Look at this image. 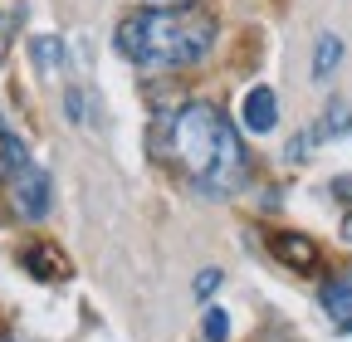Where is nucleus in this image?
I'll return each instance as SVG.
<instances>
[{
  "mask_svg": "<svg viewBox=\"0 0 352 342\" xmlns=\"http://www.w3.org/2000/svg\"><path fill=\"white\" fill-rule=\"evenodd\" d=\"M226 337H230V313L210 308L206 313V342H226Z\"/></svg>",
  "mask_w": 352,
  "mask_h": 342,
  "instance_id": "11",
  "label": "nucleus"
},
{
  "mask_svg": "<svg viewBox=\"0 0 352 342\" xmlns=\"http://www.w3.org/2000/svg\"><path fill=\"white\" fill-rule=\"evenodd\" d=\"M118 54L142 64V69H191L210 54L215 45V15L206 5H186V0H171V5H147L132 10L118 25Z\"/></svg>",
  "mask_w": 352,
  "mask_h": 342,
  "instance_id": "2",
  "label": "nucleus"
},
{
  "mask_svg": "<svg viewBox=\"0 0 352 342\" xmlns=\"http://www.w3.org/2000/svg\"><path fill=\"white\" fill-rule=\"evenodd\" d=\"M157 157L171 161L206 196H235L250 181V152L215 103H186L157 122Z\"/></svg>",
  "mask_w": 352,
  "mask_h": 342,
  "instance_id": "1",
  "label": "nucleus"
},
{
  "mask_svg": "<svg viewBox=\"0 0 352 342\" xmlns=\"http://www.w3.org/2000/svg\"><path fill=\"white\" fill-rule=\"evenodd\" d=\"M333 196H338V201H347V205H352V176H338V181H333Z\"/></svg>",
  "mask_w": 352,
  "mask_h": 342,
  "instance_id": "14",
  "label": "nucleus"
},
{
  "mask_svg": "<svg viewBox=\"0 0 352 342\" xmlns=\"http://www.w3.org/2000/svg\"><path fill=\"white\" fill-rule=\"evenodd\" d=\"M10 201H15V216L44 220V216H50V171H39L34 161L10 171Z\"/></svg>",
  "mask_w": 352,
  "mask_h": 342,
  "instance_id": "3",
  "label": "nucleus"
},
{
  "mask_svg": "<svg viewBox=\"0 0 352 342\" xmlns=\"http://www.w3.org/2000/svg\"><path fill=\"white\" fill-rule=\"evenodd\" d=\"M323 313H328L338 328H352V279L323 284Z\"/></svg>",
  "mask_w": 352,
  "mask_h": 342,
  "instance_id": "7",
  "label": "nucleus"
},
{
  "mask_svg": "<svg viewBox=\"0 0 352 342\" xmlns=\"http://www.w3.org/2000/svg\"><path fill=\"white\" fill-rule=\"evenodd\" d=\"M274 122H279V93L270 83H254L245 93V127L250 133H274Z\"/></svg>",
  "mask_w": 352,
  "mask_h": 342,
  "instance_id": "5",
  "label": "nucleus"
},
{
  "mask_svg": "<svg viewBox=\"0 0 352 342\" xmlns=\"http://www.w3.org/2000/svg\"><path fill=\"white\" fill-rule=\"evenodd\" d=\"M215 288H220V269H201V274H196V288H191V293H196V298H210Z\"/></svg>",
  "mask_w": 352,
  "mask_h": 342,
  "instance_id": "12",
  "label": "nucleus"
},
{
  "mask_svg": "<svg viewBox=\"0 0 352 342\" xmlns=\"http://www.w3.org/2000/svg\"><path fill=\"white\" fill-rule=\"evenodd\" d=\"M342 240H347V244H352V216H347V220H342Z\"/></svg>",
  "mask_w": 352,
  "mask_h": 342,
  "instance_id": "15",
  "label": "nucleus"
},
{
  "mask_svg": "<svg viewBox=\"0 0 352 342\" xmlns=\"http://www.w3.org/2000/svg\"><path fill=\"white\" fill-rule=\"evenodd\" d=\"M314 133H318V142H333V137H347V133H352V108H347L342 98H333V103L323 108V117L314 122Z\"/></svg>",
  "mask_w": 352,
  "mask_h": 342,
  "instance_id": "8",
  "label": "nucleus"
},
{
  "mask_svg": "<svg viewBox=\"0 0 352 342\" xmlns=\"http://www.w3.org/2000/svg\"><path fill=\"white\" fill-rule=\"evenodd\" d=\"M64 108H69V117L78 122V117H83V93H78V89H69V98H64Z\"/></svg>",
  "mask_w": 352,
  "mask_h": 342,
  "instance_id": "13",
  "label": "nucleus"
},
{
  "mask_svg": "<svg viewBox=\"0 0 352 342\" xmlns=\"http://www.w3.org/2000/svg\"><path fill=\"white\" fill-rule=\"evenodd\" d=\"M20 264H25L34 279H44V284H54V279H64V274H69V260H64L54 244H25Z\"/></svg>",
  "mask_w": 352,
  "mask_h": 342,
  "instance_id": "6",
  "label": "nucleus"
},
{
  "mask_svg": "<svg viewBox=\"0 0 352 342\" xmlns=\"http://www.w3.org/2000/svg\"><path fill=\"white\" fill-rule=\"evenodd\" d=\"M270 254L279 264H289L294 274H314L318 269V244L308 235H298V230H274L270 235Z\"/></svg>",
  "mask_w": 352,
  "mask_h": 342,
  "instance_id": "4",
  "label": "nucleus"
},
{
  "mask_svg": "<svg viewBox=\"0 0 352 342\" xmlns=\"http://www.w3.org/2000/svg\"><path fill=\"white\" fill-rule=\"evenodd\" d=\"M338 64H342V39L338 34H323L318 49H314V78H328Z\"/></svg>",
  "mask_w": 352,
  "mask_h": 342,
  "instance_id": "10",
  "label": "nucleus"
},
{
  "mask_svg": "<svg viewBox=\"0 0 352 342\" xmlns=\"http://www.w3.org/2000/svg\"><path fill=\"white\" fill-rule=\"evenodd\" d=\"M157 5H171V0H157Z\"/></svg>",
  "mask_w": 352,
  "mask_h": 342,
  "instance_id": "16",
  "label": "nucleus"
},
{
  "mask_svg": "<svg viewBox=\"0 0 352 342\" xmlns=\"http://www.w3.org/2000/svg\"><path fill=\"white\" fill-rule=\"evenodd\" d=\"M30 54H34V64H39L44 73H54V69L64 64V39H54V34H34V39H30Z\"/></svg>",
  "mask_w": 352,
  "mask_h": 342,
  "instance_id": "9",
  "label": "nucleus"
}]
</instances>
